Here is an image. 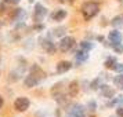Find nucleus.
<instances>
[{"instance_id": "1", "label": "nucleus", "mask_w": 123, "mask_h": 117, "mask_svg": "<svg viewBox=\"0 0 123 117\" xmlns=\"http://www.w3.org/2000/svg\"><path fill=\"white\" fill-rule=\"evenodd\" d=\"M44 78H46L44 70H43L39 65H32V66H31V70H29V74L25 77V80H24V87H25V88L36 87V85H39Z\"/></svg>"}, {"instance_id": "2", "label": "nucleus", "mask_w": 123, "mask_h": 117, "mask_svg": "<svg viewBox=\"0 0 123 117\" xmlns=\"http://www.w3.org/2000/svg\"><path fill=\"white\" fill-rule=\"evenodd\" d=\"M64 83L62 81H60V83L54 84L53 87H51V96L54 98V100H55L58 105L61 106V107H65V106L69 105V99H71V96H69V94H65V91H64Z\"/></svg>"}, {"instance_id": "3", "label": "nucleus", "mask_w": 123, "mask_h": 117, "mask_svg": "<svg viewBox=\"0 0 123 117\" xmlns=\"http://www.w3.org/2000/svg\"><path fill=\"white\" fill-rule=\"evenodd\" d=\"M80 11L83 15L84 21H91L94 17L98 15L100 12V4L94 1V0H89V1H84L82 7H80Z\"/></svg>"}, {"instance_id": "4", "label": "nucleus", "mask_w": 123, "mask_h": 117, "mask_svg": "<svg viewBox=\"0 0 123 117\" xmlns=\"http://www.w3.org/2000/svg\"><path fill=\"white\" fill-rule=\"evenodd\" d=\"M75 45H76L75 37H72V36H64V37H61L60 43H58V50L61 52H68V51L72 50Z\"/></svg>"}, {"instance_id": "5", "label": "nucleus", "mask_w": 123, "mask_h": 117, "mask_svg": "<svg viewBox=\"0 0 123 117\" xmlns=\"http://www.w3.org/2000/svg\"><path fill=\"white\" fill-rule=\"evenodd\" d=\"M31 106V100L26 98V96H18L17 99L14 100V109L19 113H24Z\"/></svg>"}, {"instance_id": "6", "label": "nucleus", "mask_w": 123, "mask_h": 117, "mask_svg": "<svg viewBox=\"0 0 123 117\" xmlns=\"http://www.w3.org/2000/svg\"><path fill=\"white\" fill-rule=\"evenodd\" d=\"M47 8H46L42 3H36L35 4V10H33V21L35 22H42L43 18L47 15Z\"/></svg>"}, {"instance_id": "7", "label": "nucleus", "mask_w": 123, "mask_h": 117, "mask_svg": "<svg viewBox=\"0 0 123 117\" xmlns=\"http://www.w3.org/2000/svg\"><path fill=\"white\" fill-rule=\"evenodd\" d=\"M39 44L47 54H55L57 47H55V44H54V41H51L50 39H47V37H40Z\"/></svg>"}, {"instance_id": "8", "label": "nucleus", "mask_w": 123, "mask_h": 117, "mask_svg": "<svg viewBox=\"0 0 123 117\" xmlns=\"http://www.w3.org/2000/svg\"><path fill=\"white\" fill-rule=\"evenodd\" d=\"M84 106L80 105V103H76V105H73L69 110H68V114L67 117H86L84 114Z\"/></svg>"}, {"instance_id": "9", "label": "nucleus", "mask_w": 123, "mask_h": 117, "mask_svg": "<svg viewBox=\"0 0 123 117\" xmlns=\"http://www.w3.org/2000/svg\"><path fill=\"white\" fill-rule=\"evenodd\" d=\"M100 94L102 95L104 98L112 99V98L115 96V94H116V91H115V88L109 87L108 84H101V85H100Z\"/></svg>"}, {"instance_id": "10", "label": "nucleus", "mask_w": 123, "mask_h": 117, "mask_svg": "<svg viewBox=\"0 0 123 117\" xmlns=\"http://www.w3.org/2000/svg\"><path fill=\"white\" fill-rule=\"evenodd\" d=\"M72 66H73V65H72V62H71V61H60L55 65V70H57V73L62 74V73L69 72V70L72 69Z\"/></svg>"}, {"instance_id": "11", "label": "nucleus", "mask_w": 123, "mask_h": 117, "mask_svg": "<svg viewBox=\"0 0 123 117\" xmlns=\"http://www.w3.org/2000/svg\"><path fill=\"white\" fill-rule=\"evenodd\" d=\"M108 40L111 41V44H119V43H122L123 41V34L119 32V30H111L109 34H108Z\"/></svg>"}, {"instance_id": "12", "label": "nucleus", "mask_w": 123, "mask_h": 117, "mask_svg": "<svg viewBox=\"0 0 123 117\" xmlns=\"http://www.w3.org/2000/svg\"><path fill=\"white\" fill-rule=\"evenodd\" d=\"M75 59L78 63H83L89 59V51L83 50V48H80V50H76L75 52Z\"/></svg>"}, {"instance_id": "13", "label": "nucleus", "mask_w": 123, "mask_h": 117, "mask_svg": "<svg viewBox=\"0 0 123 117\" xmlns=\"http://www.w3.org/2000/svg\"><path fill=\"white\" fill-rule=\"evenodd\" d=\"M68 94H69L71 98H75L79 94V81L72 80L71 83L68 84Z\"/></svg>"}, {"instance_id": "14", "label": "nucleus", "mask_w": 123, "mask_h": 117, "mask_svg": "<svg viewBox=\"0 0 123 117\" xmlns=\"http://www.w3.org/2000/svg\"><path fill=\"white\" fill-rule=\"evenodd\" d=\"M67 15H68L67 10H55V11L51 14V19L55 21V22H60V21H62V19H65Z\"/></svg>"}, {"instance_id": "15", "label": "nucleus", "mask_w": 123, "mask_h": 117, "mask_svg": "<svg viewBox=\"0 0 123 117\" xmlns=\"http://www.w3.org/2000/svg\"><path fill=\"white\" fill-rule=\"evenodd\" d=\"M25 10L24 8H15V10H12L11 12V19L12 21H22L24 18H25Z\"/></svg>"}, {"instance_id": "16", "label": "nucleus", "mask_w": 123, "mask_h": 117, "mask_svg": "<svg viewBox=\"0 0 123 117\" xmlns=\"http://www.w3.org/2000/svg\"><path fill=\"white\" fill-rule=\"evenodd\" d=\"M116 65H117V61H116L115 56H108L105 61H104V67L105 69H109V70H113Z\"/></svg>"}, {"instance_id": "17", "label": "nucleus", "mask_w": 123, "mask_h": 117, "mask_svg": "<svg viewBox=\"0 0 123 117\" xmlns=\"http://www.w3.org/2000/svg\"><path fill=\"white\" fill-rule=\"evenodd\" d=\"M106 106L108 107H113V106H123V96L120 95V96H117V98H112V100H109L108 103H106Z\"/></svg>"}, {"instance_id": "18", "label": "nucleus", "mask_w": 123, "mask_h": 117, "mask_svg": "<svg viewBox=\"0 0 123 117\" xmlns=\"http://www.w3.org/2000/svg\"><path fill=\"white\" fill-rule=\"evenodd\" d=\"M111 26H113V28H120V26H123V17L122 15H116V17H113L111 19Z\"/></svg>"}, {"instance_id": "19", "label": "nucleus", "mask_w": 123, "mask_h": 117, "mask_svg": "<svg viewBox=\"0 0 123 117\" xmlns=\"http://www.w3.org/2000/svg\"><path fill=\"white\" fill-rule=\"evenodd\" d=\"M113 84L119 88H123V73H119L116 77L113 78Z\"/></svg>"}, {"instance_id": "20", "label": "nucleus", "mask_w": 123, "mask_h": 117, "mask_svg": "<svg viewBox=\"0 0 123 117\" xmlns=\"http://www.w3.org/2000/svg\"><path fill=\"white\" fill-rule=\"evenodd\" d=\"M80 48H83V50H86V51H91L93 48H94V44L93 43H90V41H86V40H83L82 43H80Z\"/></svg>"}, {"instance_id": "21", "label": "nucleus", "mask_w": 123, "mask_h": 117, "mask_svg": "<svg viewBox=\"0 0 123 117\" xmlns=\"http://www.w3.org/2000/svg\"><path fill=\"white\" fill-rule=\"evenodd\" d=\"M100 85H101V78L97 77V78H94V80L90 83V88L95 91V89H100Z\"/></svg>"}, {"instance_id": "22", "label": "nucleus", "mask_w": 123, "mask_h": 117, "mask_svg": "<svg viewBox=\"0 0 123 117\" xmlns=\"http://www.w3.org/2000/svg\"><path fill=\"white\" fill-rule=\"evenodd\" d=\"M53 34L54 36H61V37H64L65 36V28H57L53 30Z\"/></svg>"}, {"instance_id": "23", "label": "nucleus", "mask_w": 123, "mask_h": 117, "mask_svg": "<svg viewBox=\"0 0 123 117\" xmlns=\"http://www.w3.org/2000/svg\"><path fill=\"white\" fill-rule=\"evenodd\" d=\"M113 51L116 54H123V43H119V44H113Z\"/></svg>"}, {"instance_id": "24", "label": "nucleus", "mask_w": 123, "mask_h": 117, "mask_svg": "<svg viewBox=\"0 0 123 117\" xmlns=\"http://www.w3.org/2000/svg\"><path fill=\"white\" fill-rule=\"evenodd\" d=\"M95 109H97V105H95V102H94V100H90L89 103H87V110L94 111Z\"/></svg>"}, {"instance_id": "25", "label": "nucleus", "mask_w": 123, "mask_h": 117, "mask_svg": "<svg viewBox=\"0 0 123 117\" xmlns=\"http://www.w3.org/2000/svg\"><path fill=\"white\" fill-rule=\"evenodd\" d=\"M113 70H115L116 73H123V63H119V62H117V65L115 66Z\"/></svg>"}, {"instance_id": "26", "label": "nucleus", "mask_w": 123, "mask_h": 117, "mask_svg": "<svg viewBox=\"0 0 123 117\" xmlns=\"http://www.w3.org/2000/svg\"><path fill=\"white\" fill-rule=\"evenodd\" d=\"M7 6H8V4H6V3H4V1H3V3H0V14H6V8H7Z\"/></svg>"}, {"instance_id": "27", "label": "nucleus", "mask_w": 123, "mask_h": 117, "mask_svg": "<svg viewBox=\"0 0 123 117\" xmlns=\"http://www.w3.org/2000/svg\"><path fill=\"white\" fill-rule=\"evenodd\" d=\"M6 4H10V6H15V4H18L21 0H3Z\"/></svg>"}, {"instance_id": "28", "label": "nucleus", "mask_w": 123, "mask_h": 117, "mask_svg": "<svg viewBox=\"0 0 123 117\" xmlns=\"http://www.w3.org/2000/svg\"><path fill=\"white\" fill-rule=\"evenodd\" d=\"M116 116L117 117H123V106L116 107Z\"/></svg>"}, {"instance_id": "29", "label": "nucleus", "mask_w": 123, "mask_h": 117, "mask_svg": "<svg viewBox=\"0 0 123 117\" xmlns=\"http://www.w3.org/2000/svg\"><path fill=\"white\" fill-rule=\"evenodd\" d=\"M35 30H43L44 29V25H33Z\"/></svg>"}, {"instance_id": "30", "label": "nucleus", "mask_w": 123, "mask_h": 117, "mask_svg": "<svg viewBox=\"0 0 123 117\" xmlns=\"http://www.w3.org/2000/svg\"><path fill=\"white\" fill-rule=\"evenodd\" d=\"M3 105H4V99H3V96L0 95V109L3 107Z\"/></svg>"}, {"instance_id": "31", "label": "nucleus", "mask_w": 123, "mask_h": 117, "mask_svg": "<svg viewBox=\"0 0 123 117\" xmlns=\"http://www.w3.org/2000/svg\"><path fill=\"white\" fill-rule=\"evenodd\" d=\"M97 40H100V41H104V37H102V36H98V37H97Z\"/></svg>"}, {"instance_id": "32", "label": "nucleus", "mask_w": 123, "mask_h": 117, "mask_svg": "<svg viewBox=\"0 0 123 117\" xmlns=\"http://www.w3.org/2000/svg\"><path fill=\"white\" fill-rule=\"evenodd\" d=\"M65 1H67V0H60V3H65Z\"/></svg>"}, {"instance_id": "33", "label": "nucleus", "mask_w": 123, "mask_h": 117, "mask_svg": "<svg viewBox=\"0 0 123 117\" xmlns=\"http://www.w3.org/2000/svg\"><path fill=\"white\" fill-rule=\"evenodd\" d=\"M89 117H95V116H94V114H91V116H89Z\"/></svg>"}, {"instance_id": "34", "label": "nucleus", "mask_w": 123, "mask_h": 117, "mask_svg": "<svg viewBox=\"0 0 123 117\" xmlns=\"http://www.w3.org/2000/svg\"><path fill=\"white\" fill-rule=\"evenodd\" d=\"M122 3H123V0H122Z\"/></svg>"}, {"instance_id": "35", "label": "nucleus", "mask_w": 123, "mask_h": 117, "mask_svg": "<svg viewBox=\"0 0 123 117\" xmlns=\"http://www.w3.org/2000/svg\"><path fill=\"white\" fill-rule=\"evenodd\" d=\"M111 117H113V116H111Z\"/></svg>"}]
</instances>
